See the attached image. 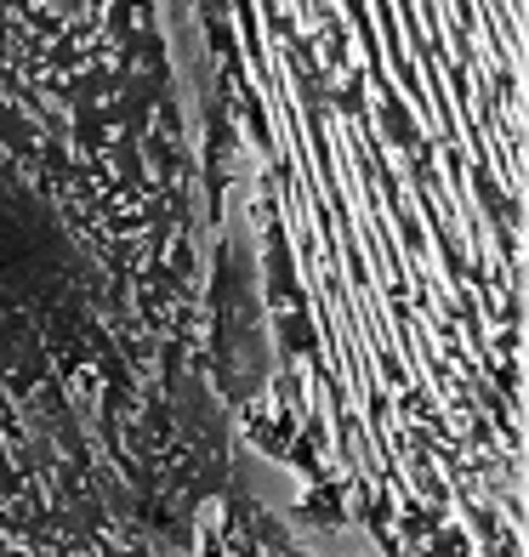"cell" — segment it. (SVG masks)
Returning a JSON list of instances; mask_svg holds the SVG:
<instances>
[{
    "label": "cell",
    "mask_w": 529,
    "mask_h": 557,
    "mask_svg": "<svg viewBox=\"0 0 529 557\" xmlns=\"http://www.w3.org/2000/svg\"><path fill=\"white\" fill-rule=\"evenodd\" d=\"M239 455L171 0H0V557H183Z\"/></svg>",
    "instance_id": "1"
},
{
    "label": "cell",
    "mask_w": 529,
    "mask_h": 557,
    "mask_svg": "<svg viewBox=\"0 0 529 557\" xmlns=\"http://www.w3.org/2000/svg\"><path fill=\"white\" fill-rule=\"evenodd\" d=\"M217 234L273 313L439 331L524 285V0H171Z\"/></svg>",
    "instance_id": "2"
}]
</instances>
